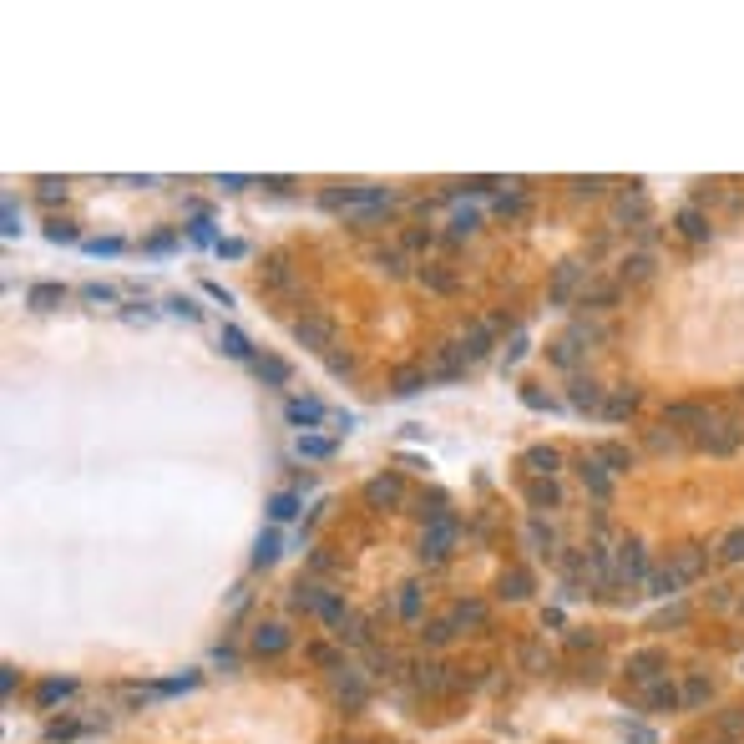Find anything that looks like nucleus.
<instances>
[{
  "mask_svg": "<svg viewBox=\"0 0 744 744\" xmlns=\"http://www.w3.org/2000/svg\"><path fill=\"white\" fill-rule=\"evenodd\" d=\"M415 279H421V289H430V294H456L461 289V274L451 264H441V259H425V264L415 268Z\"/></svg>",
  "mask_w": 744,
  "mask_h": 744,
  "instance_id": "6e6552de",
  "label": "nucleus"
},
{
  "mask_svg": "<svg viewBox=\"0 0 744 744\" xmlns=\"http://www.w3.org/2000/svg\"><path fill=\"white\" fill-rule=\"evenodd\" d=\"M370 264L385 274V279H406L410 274V264H406V253L400 248H370Z\"/></svg>",
  "mask_w": 744,
  "mask_h": 744,
  "instance_id": "f3484780",
  "label": "nucleus"
},
{
  "mask_svg": "<svg viewBox=\"0 0 744 744\" xmlns=\"http://www.w3.org/2000/svg\"><path fill=\"white\" fill-rule=\"evenodd\" d=\"M66 283H31L26 289V309H56V304H66Z\"/></svg>",
  "mask_w": 744,
  "mask_h": 744,
  "instance_id": "4468645a",
  "label": "nucleus"
},
{
  "mask_svg": "<svg viewBox=\"0 0 744 744\" xmlns=\"http://www.w3.org/2000/svg\"><path fill=\"white\" fill-rule=\"evenodd\" d=\"M259 289L279 294V299H289V294L299 289V279H294V268H289L283 253H268V259H264V268H259Z\"/></svg>",
  "mask_w": 744,
  "mask_h": 744,
  "instance_id": "39448f33",
  "label": "nucleus"
},
{
  "mask_svg": "<svg viewBox=\"0 0 744 744\" xmlns=\"http://www.w3.org/2000/svg\"><path fill=\"white\" fill-rule=\"evenodd\" d=\"M188 244L193 248H218V233H213V218L203 208L193 213V218H188Z\"/></svg>",
  "mask_w": 744,
  "mask_h": 744,
  "instance_id": "a211bd4d",
  "label": "nucleus"
},
{
  "mask_svg": "<svg viewBox=\"0 0 744 744\" xmlns=\"http://www.w3.org/2000/svg\"><path fill=\"white\" fill-rule=\"evenodd\" d=\"M46 238H51V244H66V248H81V244H87V238L71 229L66 218H46Z\"/></svg>",
  "mask_w": 744,
  "mask_h": 744,
  "instance_id": "4be33fe9",
  "label": "nucleus"
},
{
  "mask_svg": "<svg viewBox=\"0 0 744 744\" xmlns=\"http://www.w3.org/2000/svg\"><path fill=\"white\" fill-rule=\"evenodd\" d=\"M425 385H430V370H425V365H400V370L390 375L385 395L390 400H410V395H421Z\"/></svg>",
  "mask_w": 744,
  "mask_h": 744,
  "instance_id": "1a4fd4ad",
  "label": "nucleus"
},
{
  "mask_svg": "<svg viewBox=\"0 0 744 744\" xmlns=\"http://www.w3.org/2000/svg\"><path fill=\"white\" fill-rule=\"evenodd\" d=\"M577 471H583V481H587V486H593V492H602V486H608V471H602L598 461H583Z\"/></svg>",
  "mask_w": 744,
  "mask_h": 744,
  "instance_id": "473e14b6",
  "label": "nucleus"
},
{
  "mask_svg": "<svg viewBox=\"0 0 744 744\" xmlns=\"http://www.w3.org/2000/svg\"><path fill=\"white\" fill-rule=\"evenodd\" d=\"M283 421L294 425L299 436H309V430H319V425L335 421V415H329L324 400H314V395H289V400H283Z\"/></svg>",
  "mask_w": 744,
  "mask_h": 744,
  "instance_id": "20e7f679",
  "label": "nucleus"
},
{
  "mask_svg": "<svg viewBox=\"0 0 744 744\" xmlns=\"http://www.w3.org/2000/svg\"><path fill=\"white\" fill-rule=\"evenodd\" d=\"M522 400H527L531 410H557V400H552V395H542L537 385H527V390H522Z\"/></svg>",
  "mask_w": 744,
  "mask_h": 744,
  "instance_id": "e433bc0d",
  "label": "nucleus"
},
{
  "mask_svg": "<svg viewBox=\"0 0 744 744\" xmlns=\"http://www.w3.org/2000/svg\"><path fill=\"white\" fill-rule=\"evenodd\" d=\"M441 244V233L430 229V223H410L406 233H400V253H425V248Z\"/></svg>",
  "mask_w": 744,
  "mask_h": 744,
  "instance_id": "dca6fc26",
  "label": "nucleus"
},
{
  "mask_svg": "<svg viewBox=\"0 0 744 744\" xmlns=\"http://www.w3.org/2000/svg\"><path fill=\"white\" fill-rule=\"evenodd\" d=\"M466 370H471V360L461 350V339L430 345V380H436V385H456V380H466Z\"/></svg>",
  "mask_w": 744,
  "mask_h": 744,
  "instance_id": "f03ea898",
  "label": "nucleus"
},
{
  "mask_svg": "<svg viewBox=\"0 0 744 744\" xmlns=\"http://www.w3.org/2000/svg\"><path fill=\"white\" fill-rule=\"evenodd\" d=\"M213 253L233 264V259H248V244H244V238H218V248H213Z\"/></svg>",
  "mask_w": 744,
  "mask_h": 744,
  "instance_id": "2f4dec72",
  "label": "nucleus"
},
{
  "mask_svg": "<svg viewBox=\"0 0 744 744\" xmlns=\"http://www.w3.org/2000/svg\"><path fill=\"white\" fill-rule=\"evenodd\" d=\"M477 229H481V213H477V208H461V213H451V218H446L441 244L456 248V244H466V238H477Z\"/></svg>",
  "mask_w": 744,
  "mask_h": 744,
  "instance_id": "9b49d317",
  "label": "nucleus"
},
{
  "mask_svg": "<svg viewBox=\"0 0 744 744\" xmlns=\"http://www.w3.org/2000/svg\"><path fill=\"white\" fill-rule=\"evenodd\" d=\"M81 253H87V259H122L127 244H122V238H87Z\"/></svg>",
  "mask_w": 744,
  "mask_h": 744,
  "instance_id": "5701e85b",
  "label": "nucleus"
},
{
  "mask_svg": "<svg viewBox=\"0 0 744 744\" xmlns=\"http://www.w3.org/2000/svg\"><path fill=\"white\" fill-rule=\"evenodd\" d=\"M678 229H684V238H704V218H699V213H678Z\"/></svg>",
  "mask_w": 744,
  "mask_h": 744,
  "instance_id": "f704fd0d",
  "label": "nucleus"
},
{
  "mask_svg": "<svg viewBox=\"0 0 744 744\" xmlns=\"http://www.w3.org/2000/svg\"><path fill=\"white\" fill-rule=\"evenodd\" d=\"M294 451H299L304 461H329L339 451V436H314V430H309V436L294 441Z\"/></svg>",
  "mask_w": 744,
  "mask_h": 744,
  "instance_id": "2eb2a0df",
  "label": "nucleus"
},
{
  "mask_svg": "<svg viewBox=\"0 0 744 744\" xmlns=\"http://www.w3.org/2000/svg\"><path fill=\"white\" fill-rule=\"evenodd\" d=\"M259 188H268V193H289V188H294V177H283V173H268V177H259Z\"/></svg>",
  "mask_w": 744,
  "mask_h": 744,
  "instance_id": "58836bf2",
  "label": "nucleus"
},
{
  "mask_svg": "<svg viewBox=\"0 0 744 744\" xmlns=\"http://www.w3.org/2000/svg\"><path fill=\"white\" fill-rule=\"evenodd\" d=\"M522 461H527L531 471H547V477H552V471H557V466H562V456H557L552 446H531V451H527V456H522Z\"/></svg>",
  "mask_w": 744,
  "mask_h": 744,
  "instance_id": "393cba45",
  "label": "nucleus"
},
{
  "mask_svg": "<svg viewBox=\"0 0 744 744\" xmlns=\"http://www.w3.org/2000/svg\"><path fill=\"white\" fill-rule=\"evenodd\" d=\"M365 507H375V512L406 507V477H400V471H375V477L365 481Z\"/></svg>",
  "mask_w": 744,
  "mask_h": 744,
  "instance_id": "7ed1b4c3",
  "label": "nucleus"
},
{
  "mask_svg": "<svg viewBox=\"0 0 744 744\" xmlns=\"http://www.w3.org/2000/svg\"><path fill=\"white\" fill-rule=\"evenodd\" d=\"M415 516H421L425 527H441V522H456V512H451V501H446V492H421V496H415Z\"/></svg>",
  "mask_w": 744,
  "mask_h": 744,
  "instance_id": "ddd939ff",
  "label": "nucleus"
},
{
  "mask_svg": "<svg viewBox=\"0 0 744 744\" xmlns=\"http://www.w3.org/2000/svg\"><path fill=\"white\" fill-rule=\"evenodd\" d=\"M400 608H406V613H415V608H421V587H406V598H400Z\"/></svg>",
  "mask_w": 744,
  "mask_h": 744,
  "instance_id": "a18cd8bd",
  "label": "nucleus"
},
{
  "mask_svg": "<svg viewBox=\"0 0 744 744\" xmlns=\"http://www.w3.org/2000/svg\"><path fill=\"white\" fill-rule=\"evenodd\" d=\"M203 294H208L213 304H223V309H233V294H229V289H223V283H218V279H203Z\"/></svg>",
  "mask_w": 744,
  "mask_h": 744,
  "instance_id": "c9c22d12",
  "label": "nucleus"
},
{
  "mask_svg": "<svg viewBox=\"0 0 744 744\" xmlns=\"http://www.w3.org/2000/svg\"><path fill=\"white\" fill-rule=\"evenodd\" d=\"M461 350H466V360L477 365V360H486L492 354V345H496V329L486 324V319H471V324H461Z\"/></svg>",
  "mask_w": 744,
  "mask_h": 744,
  "instance_id": "423d86ee",
  "label": "nucleus"
},
{
  "mask_svg": "<svg viewBox=\"0 0 744 744\" xmlns=\"http://www.w3.org/2000/svg\"><path fill=\"white\" fill-rule=\"evenodd\" d=\"M329 375L350 380V375H354V360H350V354H329Z\"/></svg>",
  "mask_w": 744,
  "mask_h": 744,
  "instance_id": "ea45409f",
  "label": "nucleus"
},
{
  "mask_svg": "<svg viewBox=\"0 0 744 744\" xmlns=\"http://www.w3.org/2000/svg\"><path fill=\"white\" fill-rule=\"evenodd\" d=\"M253 648H259V654H279V648H289V633H283L279 623H264V628L253 633Z\"/></svg>",
  "mask_w": 744,
  "mask_h": 744,
  "instance_id": "412c9836",
  "label": "nucleus"
},
{
  "mask_svg": "<svg viewBox=\"0 0 744 744\" xmlns=\"http://www.w3.org/2000/svg\"><path fill=\"white\" fill-rule=\"evenodd\" d=\"M177 248V233H152L147 244H142V253H152V259H162V253H173Z\"/></svg>",
  "mask_w": 744,
  "mask_h": 744,
  "instance_id": "c756f323",
  "label": "nucleus"
},
{
  "mask_svg": "<svg viewBox=\"0 0 744 744\" xmlns=\"http://www.w3.org/2000/svg\"><path fill=\"white\" fill-rule=\"evenodd\" d=\"M527 360V339H512V350H507V370H516Z\"/></svg>",
  "mask_w": 744,
  "mask_h": 744,
  "instance_id": "37998d69",
  "label": "nucleus"
},
{
  "mask_svg": "<svg viewBox=\"0 0 744 744\" xmlns=\"http://www.w3.org/2000/svg\"><path fill=\"white\" fill-rule=\"evenodd\" d=\"M294 345L329 360V354H335V345H339V324H335L329 314H299V319H294Z\"/></svg>",
  "mask_w": 744,
  "mask_h": 744,
  "instance_id": "f257e3e1",
  "label": "nucleus"
},
{
  "mask_svg": "<svg viewBox=\"0 0 744 744\" xmlns=\"http://www.w3.org/2000/svg\"><path fill=\"white\" fill-rule=\"evenodd\" d=\"M253 182H259V177H244V173H218V188H223V193H244V188H253Z\"/></svg>",
  "mask_w": 744,
  "mask_h": 744,
  "instance_id": "72a5a7b5",
  "label": "nucleus"
},
{
  "mask_svg": "<svg viewBox=\"0 0 744 744\" xmlns=\"http://www.w3.org/2000/svg\"><path fill=\"white\" fill-rule=\"evenodd\" d=\"M547 360L552 365H562V370H572V365H577V350H572L567 339H557V345H547Z\"/></svg>",
  "mask_w": 744,
  "mask_h": 744,
  "instance_id": "7c9ffc66",
  "label": "nucleus"
},
{
  "mask_svg": "<svg viewBox=\"0 0 744 744\" xmlns=\"http://www.w3.org/2000/svg\"><path fill=\"white\" fill-rule=\"evenodd\" d=\"M572 406H577V410H598L602 406L598 385H593V380H572Z\"/></svg>",
  "mask_w": 744,
  "mask_h": 744,
  "instance_id": "bb28decb",
  "label": "nucleus"
},
{
  "mask_svg": "<svg viewBox=\"0 0 744 744\" xmlns=\"http://www.w3.org/2000/svg\"><path fill=\"white\" fill-rule=\"evenodd\" d=\"M294 516H299V496L294 492H274L268 496V522H274V527H279V522H294Z\"/></svg>",
  "mask_w": 744,
  "mask_h": 744,
  "instance_id": "6ab92c4d",
  "label": "nucleus"
},
{
  "mask_svg": "<svg viewBox=\"0 0 744 744\" xmlns=\"http://www.w3.org/2000/svg\"><path fill=\"white\" fill-rule=\"evenodd\" d=\"M496 177H466V182H456V193H492Z\"/></svg>",
  "mask_w": 744,
  "mask_h": 744,
  "instance_id": "4c0bfd02",
  "label": "nucleus"
},
{
  "mask_svg": "<svg viewBox=\"0 0 744 744\" xmlns=\"http://www.w3.org/2000/svg\"><path fill=\"white\" fill-rule=\"evenodd\" d=\"M699 415H704L699 406H673V410H669V421H673V425H689V421H699Z\"/></svg>",
  "mask_w": 744,
  "mask_h": 744,
  "instance_id": "a19ab883",
  "label": "nucleus"
},
{
  "mask_svg": "<svg viewBox=\"0 0 744 744\" xmlns=\"http://www.w3.org/2000/svg\"><path fill=\"white\" fill-rule=\"evenodd\" d=\"M81 299H87V304H117L122 294H117L112 283H81Z\"/></svg>",
  "mask_w": 744,
  "mask_h": 744,
  "instance_id": "cd10ccee",
  "label": "nucleus"
},
{
  "mask_svg": "<svg viewBox=\"0 0 744 744\" xmlns=\"http://www.w3.org/2000/svg\"><path fill=\"white\" fill-rule=\"evenodd\" d=\"M451 547H456V522L425 527V537H421V557H425V562H446V557H451Z\"/></svg>",
  "mask_w": 744,
  "mask_h": 744,
  "instance_id": "9d476101",
  "label": "nucleus"
},
{
  "mask_svg": "<svg viewBox=\"0 0 744 744\" xmlns=\"http://www.w3.org/2000/svg\"><path fill=\"white\" fill-rule=\"evenodd\" d=\"M633 390H628V395H613V400H608V415H628V410H633Z\"/></svg>",
  "mask_w": 744,
  "mask_h": 744,
  "instance_id": "79ce46f5",
  "label": "nucleus"
},
{
  "mask_svg": "<svg viewBox=\"0 0 744 744\" xmlns=\"http://www.w3.org/2000/svg\"><path fill=\"white\" fill-rule=\"evenodd\" d=\"M218 350L229 354V360H238V365H253L259 354H253V339L238 329V324H218Z\"/></svg>",
  "mask_w": 744,
  "mask_h": 744,
  "instance_id": "f8f14e48",
  "label": "nucleus"
},
{
  "mask_svg": "<svg viewBox=\"0 0 744 744\" xmlns=\"http://www.w3.org/2000/svg\"><path fill=\"white\" fill-rule=\"evenodd\" d=\"M268 562H279V527H268L259 537V547H253V567H268Z\"/></svg>",
  "mask_w": 744,
  "mask_h": 744,
  "instance_id": "a878e982",
  "label": "nucleus"
},
{
  "mask_svg": "<svg viewBox=\"0 0 744 744\" xmlns=\"http://www.w3.org/2000/svg\"><path fill=\"white\" fill-rule=\"evenodd\" d=\"M248 370H253V380H259L264 390H283L289 380H294V365H289L283 354H259Z\"/></svg>",
  "mask_w": 744,
  "mask_h": 744,
  "instance_id": "0eeeda50",
  "label": "nucleus"
},
{
  "mask_svg": "<svg viewBox=\"0 0 744 744\" xmlns=\"http://www.w3.org/2000/svg\"><path fill=\"white\" fill-rule=\"evenodd\" d=\"M16 198H5V238H16Z\"/></svg>",
  "mask_w": 744,
  "mask_h": 744,
  "instance_id": "c03bdc74",
  "label": "nucleus"
},
{
  "mask_svg": "<svg viewBox=\"0 0 744 744\" xmlns=\"http://www.w3.org/2000/svg\"><path fill=\"white\" fill-rule=\"evenodd\" d=\"M522 208H527V193H522V182H507V193L496 198V213H501V218H516Z\"/></svg>",
  "mask_w": 744,
  "mask_h": 744,
  "instance_id": "b1692460",
  "label": "nucleus"
},
{
  "mask_svg": "<svg viewBox=\"0 0 744 744\" xmlns=\"http://www.w3.org/2000/svg\"><path fill=\"white\" fill-rule=\"evenodd\" d=\"M527 501H531V507H552V501H557V486H552V481H531Z\"/></svg>",
  "mask_w": 744,
  "mask_h": 744,
  "instance_id": "c85d7f7f",
  "label": "nucleus"
},
{
  "mask_svg": "<svg viewBox=\"0 0 744 744\" xmlns=\"http://www.w3.org/2000/svg\"><path fill=\"white\" fill-rule=\"evenodd\" d=\"M167 314H177V319H188V324H203V304L193 299V294H167Z\"/></svg>",
  "mask_w": 744,
  "mask_h": 744,
  "instance_id": "aec40b11",
  "label": "nucleus"
}]
</instances>
